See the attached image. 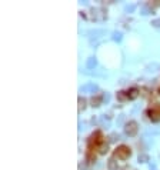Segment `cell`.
Returning a JSON list of instances; mask_svg holds the SVG:
<instances>
[{
	"instance_id": "12",
	"label": "cell",
	"mask_w": 160,
	"mask_h": 170,
	"mask_svg": "<svg viewBox=\"0 0 160 170\" xmlns=\"http://www.w3.org/2000/svg\"><path fill=\"white\" fill-rule=\"evenodd\" d=\"M152 25L154 26V27H160V17H159V19H156V20H153Z\"/></svg>"
},
{
	"instance_id": "3",
	"label": "cell",
	"mask_w": 160,
	"mask_h": 170,
	"mask_svg": "<svg viewBox=\"0 0 160 170\" xmlns=\"http://www.w3.org/2000/svg\"><path fill=\"white\" fill-rule=\"evenodd\" d=\"M147 116L152 122H159L160 120V104L154 103L152 107L147 110Z\"/></svg>"
},
{
	"instance_id": "2",
	"label": "cell",
	"mask_w": 160,
	"mask_h": 170,
	"mask_svg": "<svg viewBox=\"0 0 160 170\" xmlns=\"http://www.w3.org/2000/svg\"><path fill=\"white\" fill-rule=\"evenodd\" d=\"M130 154H131V150H130V147L126 145L117 146L115 149V152H113V156H115L116 159H119V160H127V159L130 157Z\"/></svg>"
},
{
	"instance_id": "10",
	"label": "cell",
	"mask_w": 160,
	"mask_h": 170,
	"mask_svg": "<svg viewBox=\"0 0 160 170\" xmlns=\"http://www.w3.org/2000/svg\"><path fill=\"white\" fill-rule=\"evenodd\" d=\"M84 107H86V99L84 97H79V112L84 110Z\"/></svg>"
},
{
	"instance_id": "4",
	"label": "cell",
	"mask_w": 160,
	"mask_h": 170,
	"mask_svg": "<svg viewBox=\"0 0 160 170\" xmlns=\"http://www.w3.org/2000/svg\"><path fill=\"white\" fill-rule=\"evenodd\" d=\"M124 132H126L127 136H131V137L136 136L137 132H139V125H137V122L130 120L129 123H126V126H124Z\"/></svg>"
},
{
	"instance_id": "11",
	"label": "cell",
	"mask_w": 160,
	"mask_h": 170,
	"mask_svg": "<svg viewBox=\"0 0 160 170\" xmlns=\"http://www.w3.org/2000/svg\"><path fill=\"white\" fill-rule=\"evenodd\" d=\"M109 169H110V170H116L115 159H110V160H109Z\"/></svg>"
},
{
	"instance_id": "5",
	"label": "cell",
	"mask_w": 160,
	"mask_h": 170,
	"mask_svg": "<svg viewBox=\"0 0 160 170\" xmlns=\"http://www.w3.org/2000/svg\"><path fill=\"white\" fill-rule=\"evenodd\" d=\"M139 95H140V90H139V89H136V87H131V89H129V90H127V97H129V100L137 99V97H139Z\"/></svg>"
},
{
	"instance_id": "8",
	"label": "cell",
	"mask_w": 160,
	"mask_h": 170,
	"mask_svg": "<svg viewBox=\"0 0 160 170\" xmlns=\"http://www.w3.org/2000/svg\"><path fill=\"white\" fill-rule=\"evenodd\" d=\"M116 97H117V100H120V102H124V100H127V91H123V90H120L117 91V95H116Z\"/></svg>"
},
{
	"instance_id": "6",
	"label": "cell",
	"mask_w": 160,
	"mask_h": 170,
	"mask_svg": "<svg viewBox=\"0 0 160 170\" xmlns=\"http://www.w3.org/2000/svg\"><path fill=\"white\" fill-rule=\"evenodd\" d=\"M86 160H87L89 163L96 162V152H95V150H87V153H86Z\"/></svg>"
},
{
	"instance_id": "13",
	"label": "cell",
	"mask_w": 160,
	"mask_h": 170,
	"mask_svg": "<svg viewBox=\"0 0 160 170\" xmlns=\"http://www.w3.org/2000/svg\"><path fill=\"white\" fill-rule=\"evenodd\" d=\"M139 160H143V162H146V160H147V156H139Z\"/></svg>"
},
{
	"instance_id": "1",
	"label": "cell",
	"mask_w": 160,
	"mask_h": 170,
	"mask_svg": "<svg viewBox=\"0 0 160 170\" xmlns=\"http://www.w3.org/2000/svg\"><path fill=\"white\" fill-rule=\"evenodd\" d=\"M104 141V136H103L102 132L96 130L90 137H89V141H87V150H97V147Z\"/></svg>"
},
{
	"instance_id": "9",
	"label": "cell",
	"mask_w": 160,
	"mask_h": 170,
	"mask_svg": "<svg viewBox=\"0 0 160 170\" xmlns=\"http://www.w3.org/2000/svg\"><path fill=\"white\" fill-rule=\"evenodd\" d=\"M97 150H99V153H100V154H104L107 150H109V145H107L106 141H103L102 145L97 147Z\"/></svg>"
},
{
	"instance_id": "7",
	"label": "cell",
	"mask_w": 160,
	"mask_h": 170,
	"mask_svg": "<svg viewBox=\"0 0 160 170\" xmlns=\"http://www.w3.org/2000/svg\"><path fill=\"white\" fill-rule=\"evenodd\" d=\"M102 100H103V97L100 95L93 96V97H92V106H93V107H97V106H100V104H102Z\"/></svg>"
},
{
	"instance_id": "14",
	"label": "cell",
	"mask_w": 160,
	"mask_h": 170,
	"mask_svg": "<svg viewBox=\"0 0 160 170\" xmlns=\"http://www.w3.org/2000/svg\"><path fill=\"white\" fill-rule=\"evenodd\" d=\"M157 93H159V95H160V87H159V90H157Z\"/></svg>"
}]
</instances>
